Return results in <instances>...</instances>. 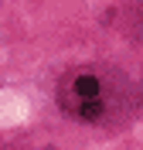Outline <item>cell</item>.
<instances>
[{"label": "cell", "mask_w": 143, "mask_h": 150, "mask_svg": "<svg viewBox=\"0 0 143 150\" xmlns=\"http://www.w3.org/2000/svg\"><path fill=\"white\" fill-rule=\"evenodd\" d=\"M61 106H65L72 116H82V120H99V116H102L99 82H95L92 75H75V79L65 85V92H61Z\"/></svg>", "instance_id": "1"}]
</instances>
